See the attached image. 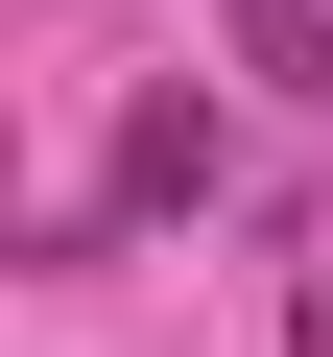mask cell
Returning <instances> with one entry per match:
<instances>
[{
    "label": "cell",
    "instance_id": "2",
    "mask_svg": "<svg viewBox=\"0 0 333 357\" xmlns=\"http://www.w3.org/2000/svg\"><path fill=\"white\" fill-rule=\"evenodd\" d=\"M238 48H262L286 96H333V0H238Z\"/></svg>",
    "mask_w": 333,
    "mask_h": 357
},
{
    "label": "cell",
    "instance_id": "1",
    "mask_svg": "<svg viewBox=\"0 0 333 357\" xmlns=\"http://www.w3.org/2000/svg\"><path fill=\"white\" fill-rule=\"evenodd\" d=\"M191 191H215V96H143L119 119V215H191Z\"/></svg>",
    "mask_w": 333,
    "mask_h": 357
}]
</instances>
